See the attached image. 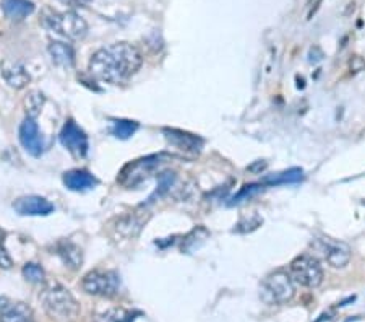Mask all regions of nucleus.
Returning a JSON list of instances; mask_svg holds the SVG:
<instances>
[{
  "label": "nucleus",
  "mask_w": 365,
  "mask_h": 322,
  "mask_svg": "<svg viewBox=\"0 0 365 322\" xmlns=\"http://www.w3.org/2000/svg\"><path fill=\"white\" fill-rule=\"evenodd\" d=\"M110 122H113V124H110L109 132L113 134L115 139H120V140L130 139L140 127L138 122L128 121V119H113Z\"/></svg>",
  "instance_id": "nucleus-23"
},
{
  "label": "nucleus",
  "mask_w": 365,
  "mask_h": 322,
  "mask_svg": "<svg viewBox=\"0 0 365 322\" xmlns=\"http://www.w3.org/2000/svg\"><path fill=\"white\" fill-rule=\"evenodd\" d=\"M267 166H268L267 161L258 160V161L253 163V165L247 166V171H250V173H253V174H260L262 171H264V169H267Z\"/></svg>",
  "instance_id": "nucleus-31"
},
{
  "label": "nucleus",
  "mask_w": 365,
  "mask_h": 322,
  "mask_svg": "<svg viewBox=\"0 0 365 322\" xmlns=\"http://www.w3.org/2000/svg\"><path fill=\"white\" fill-rule=\"evenodd\" d=\"M14 266V261H11V257L9 256L7 251L2 248V244H0V268H4V271H9Z\"/></svg>",
  "instance_id": "nucleus-30"
},
{
  "label": "nucleus",
  "mask_w": 365,
  "mask_h": 322,
  "mask_svg": "<svg viewBox=\"0 0 365 322\" xmlns=\"http://www.w3.org/2000/svg\"><path fill=\"white\" fill-rule=\"evenodd\" d=\"M63 184L68 191L73 192H86L98 186L99 181L88 171V169H70L62 176Z\"/></svg>",
  "instance_id": "nucleus-15"
},
{
  "label": "nucleus",
  "mask_w": 365,
  "mask_h": 322,
  "mask_svg": "<svg viewBox=\"0 0 365 322\" xmlns=\"http://www.w3.org/2000/svg\"><path fill=\"white\" fill-rule=\"evenodd\" d=\"M262 189H263L262 184H247V186H244L242 189H240V191L237 192V194L234 196L232 202H229V205L244 202L245 198H250V197H253V196H257L258 192H260Z\"/></svg>",
  "instance_id": "nucleus-27"
},
{
  "label": "nucleus",
  "mask_w": 365,
  "mask_h": 322,
  "mask_svg": "<svg viewBox=\"0 0 365 322\" xmlns=\"http://www.w3.org/2000/svg\"><path fill=\"white\" fill-rule=\"evenodd\" d=\"M349 67H351V72H362L365 70V59L361 56H352V59L349 61Z\"/></svg>",
  "instance_id": "nucleus-29"
},
{
  "label": "nucleus",
  "mask_w": 365,
  "mask_h": 322,
  "mask_svg": "<svg viewBox=\"0 0 365 322\" xmlns=\"http://www.w3.org/2000/svg\"><path fill=\"white\" fill-rule=\"evenodd\" d=\"M0 74H2L9 86L15 88V90H21V88L28 86L29 81H31V75H29L26 67L21 62L10 61V59H5V61L0 62Z\"/></svg>",
  "instance_id": "nucleus-14"
},
{
  "label": "nucleus",
  "mask_w": 365,
  "mask_h": 322,
  "mask_svg": "<svg viewBox=\"0 0 365 322\" xmlns=\"http://www.w3.org/2000/svg\"><path fill=\"white\" fill-rule=\"evenodd\" d=\"M175 181H178V176H175V173H170V171L160 173V176H158L156 191L148 197V201H146L145 203H141V207H150L151 203H155L160 201V198H163L164 196H168L170 189L175 186Z\"/></svg>",
  "instance_id": "nucleus-19"
},
{
  "label": "nucleus",
  "mask_w": 365,
  "mask_h": 322,
  "mask_svg": "<svg viewBox=\"0 0 365 322\" xmlns=\"http://www.w3.org/2000/svg\"><path fill=\"white\" fill-rule=\"evenodd\" d=\"M19 139H20V144L23 145V149H25L29 155L36 158L43 155L44 151L43 137H41L36 121L31 119V117H26V119L21 122L20 131H19Z\"/></svg>",
  "instance_id": "nucleus-10"
},
{
  "label": "nucleus",
  "mask_w": 365,
  "mask_h": 322,
  "mask_svg": "<svg viewBox=\"0 0 365 322\" xmlns=\"http://www.w3.org/2000/svg\"><path fill=\"white\" fill-rule=\"evenodd\" d=\"M150 216L140 215V213H132V215H123L120 218L115 220V233L120 234L122 238H135L138 236L140 231L143 230Z\"/></svg>",
  "instance_id": "nucleus-16"
},
{
  "label": "nucleus",
  "mask_w": 365,
  "mask_h": 322,
  "mask_svg": "<svg viewBox=\"0 0 365 322\" xmlns=\"http://www.w3.org/2000/svg\"><path fill=\"white\" fill-rule=\"evenodd\" d=\"M289 273L294 283L305 288H319L323 283V268L319 259L310 254H300L291 262Z\"/></svg>",
  "instance_id": "nucleus-6"
},
{
  "label": "nucleus",
  "mask_w": 365,
  "mask_h": 322,
  "mask_svg": "<svg viewBox=\"0 0 365 322\" xmlns=\"http://www.w3.org/2000/svg\"><path fill=\"white\" fill-rule=\"evenodd\" d=\"M312 248H314L315 253H319L333 268H344L347 263H349L352 256V251L346 243L327 236L314 239Z\"/></svg>",
  "instance_id": "nucleus-8"
},
{
  "label": "nucleus",
  "mask_w": 365,
  "mask_h": 322,
  "mask_svg": "<svg viewBox=\"0 0 365 322\" xmlns=\"http://www.w3.org/2000/svg\"><path fill=\"white\" fill-rule=\"evenodd\" d=\"M300 179H302V169L292 168V169H287V171L267 176V178H263V184H267V186L294 184V183H299Z\"/></svg>",
  "instance_id": "nucleus-21"
},
{
  "label": "nucleus",
  "mask_w": 365,
  "mask_h": 322,
  "mask_svg": "<svg viewBox=\"0 0 365 322\" xmlns=\"http://www.w3.org/2000/svg\"><path fill=\"white\" fill-rule=\"evenodd\" d=\"M164 137L170 145L178 146L179 150L187 154H200L203 149V139H200L195 134L180 131V129H164Z\"/></svg>",
  "instance_id": "nucleus-13"
},
{
  "label": "nucleus",
  "mask_w": 365,
  "mask_h": 322,
  "mask_svg": "<svg viewBox=\"0 0 365 322\" xmlns=\"http://www.w3.org/2000/svg\"><path fill=\"white\" fill-rule=\"evenodd\" d=\"M210 238V231L205 226H197L195 230H192L187 236L182 239V251L184 253H193V251L200 248V244H203L206 239Z\"/></svg>",
  "instance_id": "nucleus-22"
},
{
  "label": "nucleus",
  "mask_w": 365,
  "mask_h": 322,
  "mask_svg": "<svg viewBox=\"0 0 365 322\" xmlns=\"http://www.w3.org/2000/svg\"><path fill=\"white\" fill-rule=\"evenodd\" d=\"M21 273H23V277H25V280H28V282L33 283V285H41V283L46 282L44 268L38 266V263H34V262L26 263V266L23 267Z\"/></svg>",
  "instance_id": "nucleus-26"
},
{
  "label": "nucleus",
  "mask_w": 365,
  "mask_h": 322,
  "mask_svg": "<svg viewBox=\"0 0 365 322\" xmlns=\"http://www.w3.org/2000/svg\"><path fill=\"white\" fill-rule=\"evenodd\" d=\"M323 0H309L307 2V20H310L312 16L317 14V10L320 9V4Z\"/></svg>",
  "instance_id": "nucleus-32"
},
{
  "label": "nucleus",
  "mask_w": 365,
  "mask_h": 322,
  "mask_svg": "<svg viewBox=\"0 0 365 322\" xmlns=\"http://www.w3.org/2000/svg\"><path fill=\"white\" fill-rule=\"evenodd\" d=\"M49 56L52 59V62L56 64L57 67L61 69H73L75 66V51L70 44L62 43V41H52L49 44Z\"/></svg>",
  "instance_id": "nucleus-17"
},
{
  "label": "nucleus",
  "mask_w": 365,
  "mask_h": 322,
  "mask_svg": "<svg viewBox=\"0 0 365 322\" xmlns=\"http://www.w3.org/2000/svg\"><path fill=\"white\" fill-rule=\"evenodd\" d=\"M33 309L23 301L0 298V322H33Z\"/></svg>",
  "instance_id": "nucleus-12"
},
{
  "label": "nucleus",
  "mask_w": 365,
  "mask_h": 322,
  "mask_svg": "<svg viewBox=\"0 0 365 322\" xmlns=\"http://www.w3.org/2000/svg\"><path fill=\"white\" fill-rule=\"evenodd\" d=\"M263 223V221L258 218V216H253V218H250V220H247V221H240V223L235 226V230L234 231H237V233H247V231H253V230H257L258 226H260Z\"/></svg>",
  "instance_id": "nucleus-28"
},
{
  "label": "nucleus",
  "mask_w": 365,
  "mask_h": 322,
  "mask_svg": "<svg viewBox=\"0 0 365 322\" xmlns=\"http://www.w3.org/2000/svg\"><path fill=\"white\" fill-rule=\"evenodd\" d=\"M81 288H83L88 295L113 298L119 293L120 278L115 272L110 271H93L90 273H86L83 280H81Z\"/></svg>",
  "instance_id": "nucleus-7"
},
{
  "label": "nucleus",
  "mask_w": 365,
  "mask_h": 322,
  "mask_svg": "<svg viewBox=\"0 0 365 322\" xmlns=\"http://www.w3.org/2000/svg\"><path fill=\"white\" fill-rule=\"evenodd\" d=\"M294 295H296V285H294L291 273L286 271L269 273L260 286L262 301L269 306H281V304L289 303Z\"/></svg>",
  "instance_id": "nucleus-5"
},
{
  "label": "nucleus",
  "mask_w": 365,
  "mask_h": 322,
  "mask_svg": "<svg viewBox=\"0 0 365 322\" xmlns=\"http://www.w3.org/2000/svg\"><path fill=\"white\" fill-rule=\"evenodd\" d=\"M41 20H43V25L49 28L51 31L73 41L85 38L88 33L86 21L78 14H75V11H54L46 9Z\"/></svg>",
  "instance_id": "nucleus-3"
},
{
  "label": "nucleus",
  "mask_w": 365,
  "mask_h": 322,
  "mask_svg": "<svg viewBox=\"0 0 365 322\" xmlns=\"http://www.w3.org/2000/svg\"><path fill=\"white\" fill-rule=\"evenodd\" d=\"M44 103H46V96H44L43 91H39V90L28 91V95L25 96L26 117L36 119V117L41 114V111H43Z\"/></svg>",
  "instance_id": "nucleus-24"
},
{
  "label": "nucleus",
  "mask_w": 365,
  "mask_h": 322,
  "mask_svg": "<svg viewBox=\"0 0 365 322\" xmlns=\"http://www.w3.org/2000/svg\"><path fill=\"white\" fill-rule=\"evenodd\" d=\"M141 64H143V56L137 46L130 43H114L94 52L88 70L99 81L122 85L138 72Z\"/></svg>",
  "instance_id": "nucleus-1"
},
{
  "label": "nucleus",
  "mask_w": 365,
  "mask_h": 322,
  "mask_svg": "<svg viewBox=\"0 0 365 322\" xmlns=\"http://www.w3.org/2000/svg\"><path fill=\"white\" fill-rule=\"evenodd\" d=\"M170 158H174V155L169 154H155V155H148V156H141L138 160H133L130 163H127L125 166L120 169L119 173V184L123 187H137L138 184L143 183L150 178V174H153L155 169L160 168L163 163H166Z\"/></svg>",
  "instance_id": "nucleus-4"
},
{
  "label": "nucleus",
  "mask_w": 365,
  "mask_h": 322,
  "mask_svg": "<svg viewBox=\"0 0 365 322\" xmlns=\"http://www.w3.org/2000/svg\"><path fill=\"white\" fill-rule=\"evenodd\" d=\"M2 10L7 19L21 21L33 14L34 5L29 0H2Z\"/></svg>",
  "instance_id": "nucleus-18"
},
{
  "label": "nucleus",
  "mask_w": 365,
  "mask_h": 322,
  "mask_svg": "<svg viewBox=\"0 0 365 322\" xmlns=\"http://www.w3.org/2000/svg\"><path fill=\"white\" fill-rule=\"evenodd\" d=\"M41 304L46 314L57 322H72L80 316V304L66 286L52 283L41 293Z\"/></svg>",
  "instance_id": "nucleus-2"
},
{
  "label": "nucleus",
  "mask_w": 365,
  "mask_h": 322,
  "mask_svg": "<svg viewBox=\"0 0 365 322\" xmlns=\"http://www.w3.org/2000/svg\"><path fill=\"white\" fill-rule=\"evenodd\" d=\"M138 313H132L123 308H113L108 311L96 316L94 322H135Z\"/></svg>",
  "instance_id": "nucleus-25"
},
{
  "label": "nucleus",
  "mask_w": 365,
  "mask_h": 322,
  "mask_svg": "<svg viewBox=\"0 0 365 322\" xmlns=\"http://www.w3.org/2000/svg\"><path fill=\"white\" fill-rule=\"evenodd\" d=\"M58 140H61L62 146L70 151V155L75 158H85L88 155V149H90V142H88L86 132L81 129L73 119H68L63 124L61 134H58Z\"/></svg>",
  "instance_id": "nucleus-9"
},
{
  "label": "nucleus",
  "mask_w": 365,
  "mask_h": 322,
  "mask_svg": "<svg viewBox=\"0 0 365 322\" xmlns=\"http://www.w3.org/2000/svg\"><path fill=\"white\" fill-rule=\"evenodd\" d=\"M14 210L23 216H47L54 212V205L41 196H23L14 202Z\"/></svg>",
  "instance_id": "nucleus-11"
},
{
  "label": "nucleus",
  "mask_w": 365,
  "mask_h": 322,
  "mask_svg": "<svg viewBox=\"0 0 365 322\" xmlns=\"http://www.w3.org/2000/svg\"><path fill=\"white\" fill-rule=\"evenodd\" d=\"M57 254L62 257L63 263H66L67 267L76 268L81 267V263H83V253H81V249L78 246H75L73 243H68V241H63L57 246Z\"/></svg>",
  "instance_id": "nucleus-20"
}]
</instances>
